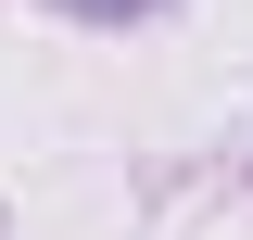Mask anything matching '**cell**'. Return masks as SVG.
<instances>
[{"mask_svg": "<svg viewBox=\"0 0 253 240\" xmlns=\"http://www.w3.org/2000/svg\"><path fill=\"white\" fill-rule=\"evenodd\" d=\"M51 13H76V26H152L165 0H51Z\"/></svg>", "mask_w": 253, "mask_h": 240, "instance_id": "cell-1", "label": "cell"}]
</instances>
